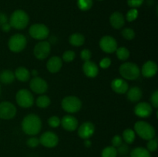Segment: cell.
<instances>
[{"label":"cell","instance_id":"f907efd6","mask_svg":"<svg viewBox=\"0 0 158 157\" xmlns=\"http://www.w3.org/2000/svg\"><path fill=\"white\" fill-rule=\"evenodd\" d=\"M99 1H102V0H99Z\"/></svg>","mask_w":158,"mask_h":157},{"label":"cell","instance_id":"277c9868","mask_svg":"<svg viewBox=\"0 0 158 157\" xmlns=\"http://www.w3.org/2000/svg\"><path fill=\"white\" fill-rule=\"evenodd\" d=\"M119 72L123 78L127 80H135L140 76V71L138 66L133 62H124L120 66Z\"/></svg>","mask_w":158,"mask_h":157},{"label":"cell","instance_id":"6da1fadb","mask_svg":"<svg viewBox=\"0 0 158 157\" xmlns=\"http://www.w3.org/2000/svg\"><path fill=\"white\" fill-rule=\"evenodd\" d=\"M22 129L29 135H35L40 133L42 129L41 119L35 114H29L22 122Z\"/></svg>","mask_w":158,"mask_h":157},{"label":"cell","instance_id":"8d00e7d4","mask_svg":"<svg viewBox=\"0 0 158 157\" xmlns=\"http://www.w3.org/2000/svg\"><path fill=\"white\" fill-rule=\"evenodd\" d=\"M48 123L52 128H57L60 125V119L58 116L52 115L48 119Z\"/></svg>","mask_w":158,"mask_h":157},{"label":"cell","instance_id":"ab89813d","mask_svg":"<svg viewBox=\"0 0 158 157\" xmlns=\"http://www.w3.org/2000/svg\"><path fill=\"white\" fill-rule=\"evenodd\" d=\"M26 143H27V146L31 148L37 147V146L40 145V139L36 138V137L35 136L31 137V138H29V139L27 140Z\"/></svg>","mask_w":158,"mask_h":157},{"label":"cell","instance_id":"c3c4849f","mask_svg":"<svg viewBox=\"0 0 158 157\" xmlns=\"http://www.w3.org/2000/svg\"><path fill=\"white\" fill-rule=\"evenodd\" d=\"M0 95H1V86H0Z\"/></svg>","mask_w":158,"mask_h":157},{"label":"cell","instance_id":"ac0fdd59","mask_svg":"<svg viewBox=\"0 0 158 157\" xmlns=\"http://www.w3.org/2000/svg\"><path fill=\"white\" fill-rule=\"evenodd\" d=\"M111 88L116 93L124 94L129 89V86L126 80H124L123 78H116L111 83Z\"/></svg>","mask_w":158,"mask_h":157},{"label":"cell","instance_id":"ee69618b","mask_svg":"<svg viewBox=\"0 0 158 157\" xmlns=\"http://www.w3.org/2000/svg\"><path fill=\"white\" fill-rule=\"evenodd\" d=\"M6 22H8V16L6 15V14L0 12V26Z\"/></svg>","mask_w":158,"mask_h":157},{"label":"cell","instance_id":"e575fe53","mask_svg":"<svg viewBox=\"0 0 158 157\" xmlns=\"http://www.w3.org/2000/svg\"><path fill=\"white\" fill-rule=\"evenodd\" d=\"M157 146H158L157 139L154 137V138L148 140V145H147V147H148V149H148L150 152H155V151L157 149Z\"/></svg>","mask_w":158,"mask_h":157},{"label":"cell","instance_id":"5bb4252c","mask_svg":"<svg viewBox=\"0 0 158 157\" xmlns=\"http://www.w3.org/2000/svg\"><path fill=\"white\" fill-rule=\"evenodd\" d=\"M134 113L140 118H148L153 113L152 106L145 102L137 103L134 107Z\"/></svg>","mask_w":158,"mask_h":157},{"label":"cell","instance_id":"83f0119b","mask_svg":"<svg viewBox=\"0 0 158 157\" xmlns=\"http://www.w3.org/2000/svg\"><path fill=\"white\" fill-rule=\"evenodd\" d=\"M51 100L49 98V96L45 95H42L40 96H39L36 99V101H35V104L38 107L42 108V109H45V108L48 107V106L50 105Z\"/></svg>","mask_w":158,"mask_h":157},{"label":"cell","instance_id":"7a4b0ae2","mask_svg":"<svg viewBox=\"0 0 158 157\" xmlns=\"http://www.w3.org/2000/svg\"><path fill=\"white\" fill-rule=\"evenodd\" d=\"M29 22V15L22 9H17L14 11L9 19V24L11 27L18 30H22L27 27Z\"/></svg>","mask_w":158,"mask_h":157},{"label":"cell","instance_id":"7dc6e473","mask_svg":"<svg viewBox=\"0 0 158 157\" xmlns=\"http://www.w3.org/2000/svg\"><path fill=\"white\" fill-rule=\"evenodd\" d=\"M32 75H33L34 77H36L37 75H38V73H37V71L36 70H32Z\"/></svg>","mask_w":158,"mask_h":157},{"label":"cell","instance_id":"f35d334b","mask_svg":"<svg viewBox=\"0 0 158 157\" xmlns=\"http://www.w3.org/2000/svg\"><path fill=\"white\" fill-rule=\"evenodd\" d=\"M80 57L84 62L89 61L91 57H92V53H91L90 50H89V49H83L80 52Z\"/></svg>","mask_w":158,"mask_h":157},{"label":"cell","instance_id":"7402d4cb","mask_svg":"<svg viewBox=\"0 0 158 157\" xmlns=\"http://www.w3.org/2000/svg\"><path fill=\"white\" fill-rule=\"evenodd\" d=\"M126 93L127 99L130 101L132 102V103H136V102L140 101V99L142 98V95H143L141 89L137 87V86H134V87H132L130 89H128Z\"/></svg>","mask_w":158,"mask_h":157},{"label":"cell","instance_id":"8992f818","mask_svg":"<svg viewBox=\"0 0 158 157\" xmlns=\"http://www.w3.org/2000/svg\"><path fill=\"white\" fill-rule=\"evenodd\" d=\"M27 39L23 34L17 33L12 35L8 42L9 49L13 52H20L26 48Z\"/></svg>","mask_w":158,"mask_h":157},{"label":"cell","instance_id":"b9f144b4","mask_svg":"<svg viewBox=\"0 0 158 157\" xmlns=\"http://www.w3.org/2000/svg\"><path fill=\"white\" fill-rule=\"evenodd\" d=\"M123 143V139H122V137L120 136V135H115V136L113 137L112 139V146H114V147L117 148V147H119V146H120V145Z\"/></svg>","mask_w":158,"mask_h":157},{"label":"cell","instance_id":"7c38bea8","mask_svg":"<svg viewBox=\"0 0 158 157\" xmlns=\"http://www.w3.org/2000/svg\"><path fill=\"white\" fill-rule=\"evenodd\" d=\"M59 143L58 135L53 132L47 131L41 135L40 138V143L46 148H53L57 146Z\"/></svg>","mask_w":158,"mask_h":157},{"label":"cell","instance_id":"603a6c76","mask_svg":"<svg viewBox=\"0 0 158 157\" xmlns=\"http://www.w3.org/2000/svg\"><path fill=\"white\" fill-rule=\"evenodd\" d=\"M15 77L20 82H27L30 78V72L26 68L20 66L15 69Z\"/></svg>","mask_w":158,"mask_h":157},{"label":"cell","instance_id":"836d02e7","mask_svg":"<svg viewBox=\"0 0 158 157\" xmlns=\"http://www.w3.org/2000/svg\"><path fill=\"white\" fill-rule=\"evenodd\" d=\"M75 57V52H73V51L72 50L66 51V52L63 54V60L64 62H70L73 61Z\"/></svg>","mask_w":158,"mask_h":157},{"label":"cell","instance_id":"bcb514c9","mask_svg":"<svg viewBox=\"0 0 158 157\" xmlns=\"http://www.w3.org/2000/svg\"><path fill=\"white\" fill-rule=\"evenodd\" d=\"M84 145L86 146V147H90L91 146V142L88 139H85Z\"/></svg>","mask_w":158,"mask_h":157},{"label":"cell","instance_id":"e0dca14e","mask_svg":"<svg viewBox=\"0 0 158 157\" xmlns=\"http://www.w3.org/2000/svg\"><path fill=\"white\" fill-rule=\"evenodd\" d=\"M157 65L156 62L149 60L143 65L140 72L145 78H152L157 74Z\"/></svg>","mask_w":158,"mask_h":157},{"label":"cell","instance_id":"ba28073f","mask_svg":"<svg viewBox=\"0 0 158 157\" xmlns=\"http://www.w3.org/2000/svg\"><path fill=\"white\" fill-rule=\"evenodd\" d=\"M29 32L32 38L37 40H43L49 36V29L44 24L36 23L30 26Z\"/></svg>","mask_w":158,"mask_h":157},{"label":"cell","instance_id":"1f68e13d","mask_svg":"<svg viewBox=\"0 0 158 157\" xmlns=\"http://www.w3.org/2000/svg\"><path fill=\"white\" fill-rule=\"evenodd\" d=\"M122 36L127 40H132L135 37V32L131 28H125L121 32Z\"/></svg>","mask_w":158,"mask_h":157},{"label":"cell","instance_id":"4dcf8cb0","mask_svg":"<svg viewBox=\"0 0 158 157\" xmlns=\"http://www.w3.org/2000/svg\"><path fill=\"white\" fill-rule=\"evenodd\" d=\"M93 0H77V6L82 11H88L92 8Z\"/></svg>","mask_w":158,"mask_h":157},{"label":"cell","instance_id":"8fae6325","mask_svg":"<svg viewBox=\"0 0 158 157\" xmlns=\"http://www.w3.org/2000/svg\"><path fill=\"white\" fill-rule=\"evenodd\" d=\"M100 47L106 53H113L116 52L117 47V40L110 35H105L100 40Z\"/></svg>","mask_w":158,"mask_h":157},{"label":"cell","instance_id":"4fadbf2b","mask_svg":"<svg viewBox=\"0 0 158 157\" xmlns=\"http://www.w3.org/2000/svg\"><path fill=\"white\" fill-rule=\"evenodd\" d=\"M29 86L32 92L36 94H43L47 91L48 84L43 78L40 77H34L30 80Z\"/></svg>","mask_w":158,"mask_h":157},{"label":"cell","instance_id":"4316f807","mask_svg":"<svg viewBox=\"0 0 158 157\" xmlns=\"http://www.w3.org/2000/svg\"><path fill=\"white\" fill-rule=\"evenodd\" d=\"M136 133L134 130L131 129H127L123 132V139L127 144H132L135 140Z\"/></svg>","mask_w":158,"mask_h":157},{"label":"cell","instance_id":"60d3db41","mask_svg":"<svg viewBox=\"0 0 158 157\" xmlns=\"http://www.w3.org/2000/svg\"><path fill=\"white\" fill-rule=\"evenodd\" d=\"M151 106H152L153 107H154L155 109H157L158 108V91L157 90L154 91V93L151 95Z\"/></svg>","mask_w":158,"mask_h":157},{"label":"cell","instance_id":"f546056e","mask_svg":"<svg viewBox=\"0 0 158 157\" xmlns=\"http://www.w3.org/2000/svg\"><path fill=\"white\" fill-rule=\"evenodd\" d=\"M117 149L114 146H106L101 152V157H117Z\"/></svg>","mask_w":158,"mask_h":157},{"label":"cell","instance_id":"52a82bcc","mask_svg":"<svg viewBox=\"0 0 158 157\" xmlns=\"http://www.w3.org/2000/svg\"><path fill=\"white\" fill-rule=\"evenodd\" d=\"M15 101L20 107L29 108L34 104V97L30 91L22 89L17 92L15 95Z\"/></svg>","mask_w":158,"mask_h":157},{"label":"cell","instance_id":"cb8c5ba5","mask_svg":"<svg viewBox=\"0 0 158 157\" xmlns=\"http://www.w3.org/2000/svg\"><path fill=\"white\" fill-rule=\"evenodd\" d=\"M15 74L11 70L6 69L2 71L0 73V82L5 85L11 84L15 80Z\"/></svg>","mask_w":158,"mask_h":157},{"label":"cell","instance_id":"f6af8a7d","mask_svg":"<svg viewBox=\"0 0 158 157\" xmlns=\"http://www.w3.org/2000/svg\"><path fill=\"white\" fill-rule=\"evenodd\" d=\"M11 28H12V27H11L9 22H6V23H5V24L2 25V26H1L2 30L3 32H9V31H10V29H11Z\"/></svg>","mask_w":158,"mask_h":157},{"label":"cell","instance_id":"d4e9b609","mask_svg":"<svg viewBox=\"0 0 158 157\" xmlns=\"http://www.w3.org/2000/svg\"><path fill=\"white\" fill-rule=\"evenodd\" d=\"M69 42L72 46H81L85 42V37L83 34L76 32V33L70 35L69 38Z\"/></svg>","mask_w":158,"mask_h":157},{"label":"cell","instance_id":"f1b7e54d","mask_svg":"<svg viewBox=\"0 0 158 157\" xmlns=\"http://www.w3.org/2000/svg\"><path fill=\"white\" fill-rule=\"evenodd\" d=\"M116 54H117V58L121 61H125L130 57V51L124 46L117 48L116 50Z\"/></svg>","mask_w":158,"mask_h":157},{"label":"cell","instance_id":"d6a6232c","mask_svg":"<svg viewBox=\"0 0 158 157\" xmlns=\"http://www.w3.org/2000/svg\"><path fill=\"white\" fill-rule=\"evenodd\" d=\"M138 10L137 9H131L127 12L126 19L128 22H134L138 17Z\"/></svg>","mask_w":158,"mask_h":157},{"label":"cell","instance_id":"9c48e42d","mask_svg":"<svg viewBox=\"0 0 158 157\" xmlns=\"http://www.w3.org/2000/svg\"><path fill=\"white\" fill-rule=\"evenodd\" d=\"M51 52V45L47 41H42L37 43L33 49V54L40 60L45 59L49 56Z\"/></svg>","mask_w":158,"mask_h":157},{"label":"cell","instance_id":"9a60e30c","mask_svg":"<svg viewBox=\"0 0 158 157\" xmlns=\"http://www.w3.org/2000/svg\"><path fill=\"white\" fill-rule=\"evenodd\" d=\"M95 126L91 122H85L78 128V135L83 139H88L94 135Z\"/></svg>","mask_w":158,"mask_h":157},{"label":"cell","instance_id":"44dd1931","mask_svg":"<svg viewBox=\"0 0 158 157\" xmlns=\"http://www.w3.org/2000/svg\"><path fill=\"white\" fill-rule=\"evenodd\" d=\"M83 71L89 78H94L99 73V68L94 62L89 61L84 62L83 65Z\"/></svg>","mask_w":158,"mask_h":157},{"label":"cell","instance_id":"681fc988","mask_svg":"<svg viewBox=\"0 0 158 157\" xmlns=\"http://www.w3.org/2000/svg\"><path fill=\"white\" fill-rule=\"evenodd\" d=\"M123 157H128V156H123Z\"/></svg>","mask_w":158,"mask_h":157},{"label":"cell","instance_id":"484cf974","mask_svg":"<svg viewBox=\"0 0 158 157\" xmlns=\"http://www.w3.org/2000/svg\"><path fill=\"white\" fill-rule=\"evenodd\" d=\"M131 157H151V155L145 148L137 147L131 152Z\"/></svg>","mask_w":158,"mask_h":157},{"label":"cell","instance_id":"5b68a950","mask_svg":"<svg viewBox=\"0 0 158 157\" xmlns=\"http://www.w3.org/2000/svg\"><path fill=\"white\" fill-rule=\"evenodd\" d=\"M61 106L63 110L66 112L69 113H75L81 109L82 102L75 95H68L62 100Z\"/></svg>","mask_w":158,"mask_h":157},{"label":"cell","instance_id":"ffe728a7","mask_svg":"<svg viewBox=\"0 0 158 157\" xmlns=\"http://www.w3.org/2000/svg\"><path fill=\"white\" fill-rule=\"evenodd\" d=\"M63 66V60L59 56H52L48 60L46 68L51 73H56Z\"/></svg>","mask_w":158,"mask_h":157},{"label":"cell","instance_id":"2e32d148","mask_svg":"<svg viewBox=\"0 0 158 157\" xmlns=\"http://www.w3.org/2000/svg\"><path fill=\"white\" fill-rule=\"evenodd\" d=\"M60 124L66 131H75L78 128V120L71 115H66L60 120Z\"/></svg>","mask_w":158,"mask_h":157},{"label":"cell","instance_id":"7bdbcfd3","mask_svg":"<svg viewBox=\"0 0 158 157\" xmlns=\"http://www.w3.org/2000/svg\"><path fill=\"white\" fill-rule=\"evenodd\" d=\"M111 65V59L108 57L102 58L101 61L100 62V66L102 69H107Z\"/></svg>","mask_w":158,"mask_h":157},{"label":"cell","instance_id":"d590c367","mask_svg":"<svg viewBox=\"0 0 158 157\" xmlns=\"http://www.w3.org/2000/svg\"><path fill=\"white\" fill-rule=\"evenodd\" d=\"M117 149V155H122V156H125L128 154L129 152V147L127 146V143H122Z\"/></svg>","mask_w":158,"mask_h":157},{"label":"cell","instance_id":"74e56055","mask_svg":"<svg viewBox=\"0 0 158 157\" xmlns=\"http://www.w3.org/2000/svg\"><path fill=\"white\" fill-rule=\"evenodd\" d=\"M127 5L131 9H137L143 5L144 0H127Z\"/></svg>","mask_w":158,"mask_h":157},{"label":"cell","instance_id":"d6986e66","mask_svg":"<svg viewBox=\"0 0 158 157\" xmlns=\"http://www.w3.org/2000/svg\"><path fill=\"white\" fill-rule=\"evenodd\" d=\"M110 23L115 29H120L125 25V18L120 12H114L110 17Z\"/></svg>","mask_w":158,"mask_h":157},{"label":"cell","instance_id":"3957f363","mask_svg":"<svg viewBox=\"0 0 158 157\" xmlns=\"http://www.w3.org/2000/svg\"><path fill=\"white\" fill-rule=\"evenodd\" d=\"M134 132L144 140H150L154 138L156 131L154 126L144 121H138L134 125Z\"/></svg>","mask_w":158,"mask_h":157},{"label":"cell","instance_id":"30bf717a","mask_svg":"<svg viewBox=\"0 0 158 157\" xmlns=\"http://www.w3.org/2000/svg\"><path fill=\"white\" fill-rule=\"evenodd\" d=\"M16 108L12 103L8 101L0 103V119H11L16 115Z\"/></svg>","mask_w":158,"mask_h":157}]
</instances>
